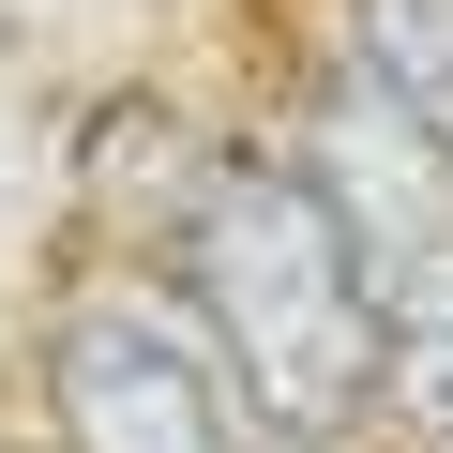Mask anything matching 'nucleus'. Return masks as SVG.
I'll use <instances>...</instances> for the list:
<instances>
[{
  "label": "nucleus",
  "instance_id": "obj_1",
  "mask_svg": "<svg viewBox=\"0 0 453 453\" xmlns=\"http://www.w3.org/2000/svg\"><path fill=\"white\" fill-rule=\"evenodd\" d=\"M181 273H196V318H211L242 423H273L288 453H333L378 408V257L303 166L226 151L181 196Z\"/></svg>",
  "mask_w": 453,
  "mask_h": 453
},
{
  "label": "nucleus",
  "instance_id": "obj_2",
  "mask_svg": "<svg viewBox=\"0 0 453 453\" xmlns=\"http://www.w3.org/2000/svg\"><path fill=\"white\" fill-rule=\"evenodd\" d=\"M46 393H61V438H76V453H242V393H226V363H211L166 303H136V288L61 303Z\"/></svg>",
  "mask_w": 453,
  "mask_h": 453
},
{
  "label": "nucleus",
  "instance_id": "obj_3",
  "mask_svg": "<svg viewBox=\"0 0 453 453\" xmlns=\"http://www.w3.org/2000/svg\"><path fill=\"white\" fill-rule=\"evenodd\" d=\"M378 408H408L423 438H453V242H423L378 288Z\"/></svg>",
  "mask_w": 453,
  "mask_h": 453
},
{
  "label": "nucleus",
  "instance_id": "obj_4",
  "mask_svg": "<svg viewBox=\"0 0 453 453\" xmlns=\"http://www.w3.org/2000/svg\"><path fill=\"white\" fill-rule=\"evenodd\" d=\"M438 181H453V121H438Z\"/></svg>",
  "mask_w": 453,
  "mask_h": 453
}]
</instances>
